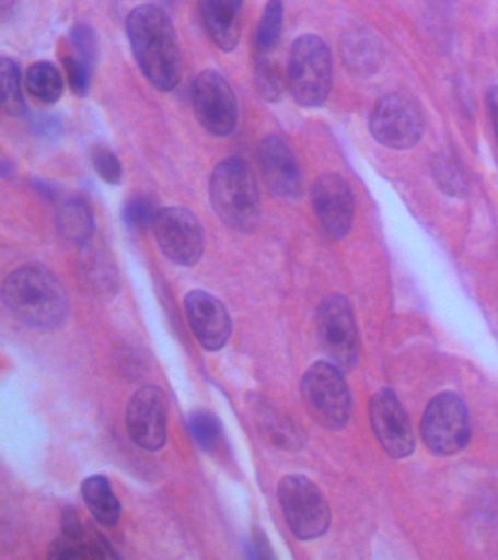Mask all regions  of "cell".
<instances>
[{
    "label": "cell",
    "instance_id": "obj_6",
    "mask_svg": "<svg viewBox=\"0 0 498 560\" xmlns=\"http://www.w3.org/2000/svg\"><path fill=\"white\" fill-rule=\"evenodd\" d=\"M301 394L313 419L327 429H340L351 413V394L343 370L335 363L316 362L304 372Z\"/></svg>",
    "mask_w": 498,
    "mask_h": 560
},
{
    "label": "cell",
    "instance_id": "obj_13",
    "mask_svg": "<svg viewBox=\"0 0 498 560\" xmlns=\"http://www.w3.org/2000/svg\"><path fill=\"white\" fill-rule=\"evenodd\" d=\"M370 423L389 457L405 458L414 451L415 438L408 416L391 388L379 389L370 400Z\"/></svg>",
    "mask_w": 498,
    "mask_h": 560
},
{
    "label": "cell",
    "instance_id": "obj_3",
    "mask_svg": "<svg viewBox=\"0 0 498 560\" xmlns=\"http://www.w3.org/2000/svg\"><path fill=\"white\" fill-rule=\"evenodd\" d=\"M209 200L217 217L231 230L252 231L259 222V187L242 156L227 158L216 166L209 182Z\"/></svg>",
    "mask_w": 498,
    "mask_h": 560
},
{
    "label": "cell",
    "instance_id": "obj_19",
    "mask_svg": "<svg viewBox=\"0 0 498 560\" xmlns=\"http://www.w3.org/2000/svg\"><path fill=\"white\" fill-rule=\"evenodd\" d=\"M78 276L86 292L97 298H111L119 289V271L111 252L102 243L81 245Z\"/></svg>",
    "mask_w": 498,
    "mask_h": 560
},
{
    "label": "cell",
    "instance_id": "obj_27",
    "mask_svg": "<svg viewBox=\"0 0 498 560\" xmlns=\"http://www.w3.org/2000/svg\"><path fill=\"white\" fill-rule=\"evenodd\" d=\"M0 86H2V105L12 117L23 116L27 105L21 90V72L19 65L10 57L0 60Z\"/></svg>",
    "mask_w": 498,
    "mask_h": 560
},
{
    "label": "cell",
    "instance_id": "obj_34",
    "mask_svg": "<svg viewBox=\"0 0 498 560\" xmlns=\"http://www.w3.org/2000/svg\"><path fill=\"white\" fill-rule=\"evenodd\" d=\"M487 105L489 116H491L494 133H496L498 143V86L489 88L487 92Z\"/></svg>",
    "mask_w": 498,
    "mask_h": 560
},
{
    "label": "cell",
    "instance_id": "obj_28",
    "mask_svg": "<svg viewBox=\"0 0 498 560\" xmlns=\"http://www.w3.org/2000/svg\"><path fill=\"white\" fill-rule=\"evenodd\" d=\"M192 436L200 448L211 451L221 440L220 420L207 410L195 411L189 418Z\"/></svg>",
    "mask_w": 498,
    "mask_h": 560
},
{
    "label": "cell",
    "instance_id": "obj_15",
    "mask_svg": "<svg viewBox=\"0 0 498 560\" xmlns=\"http://www.w3.org/2000/svg\"><path fill=\"white\" fill-rule=\"evenodd\" d=\"M262 177L270 192L278 199H299L303 191V178L299 161L287 140L279 135L262 139L257 148Z\"/></svg>",
    "mask_w": 498,
    "mask_h": 560
},
{
    "label": "cell",
    "instance_id": "obj_32",
    "mask_svg": "<svg viewBox=\"0 0 498 560\" xmlns=\"http://www.w3.org/2000/svg\"><path fill=\"white\" fill-rule=\"evenodd\" d=\"M65 70H67L69 85L78 96L89 94L91 82V66L78 56H67L63 59Z\"/></svg>",
    "mask_w": 498,
    "mask_h": 560
},
{
    "label": "cell",
    "instance_id": "obj_5",
    "mask_svg": "<svg viewBox=\"0 0 498 560\" xmlns=\"http://www.w3.org/2000/svg\"><path fill=\"white\" fill-rule=\"evenodd\" d=\"M278 501L288 528L299 540L322 537L331 525L329 502L319 486L303 475L283 477L278 483Z\"/></svg>",
    "mask_w": 498,
    "mask_h": 560
},
{
    "label": "cell",
    "instance_id": "obj_9",
    "mask_svg": "<svg viewBox=\"0 0 498 560\" xmlns=\"http://www.w3.org/2000/svg\"><path fill=\"white\" fill-rule=\"evenodd\" d=\"M370 131L373 138L384 147L413 148L424 135L421 107L409 95H384L371 112Z\"/></svg>",
    "mask_w": 498,
    "mask_h": 560
},
{
    "label": "cell",
    "instance_id": "obj_35",
    "mask_svg": "<svg viewBox=\"0 0 498 560\" xmlns=\"http://www.w3.org/2000/svg\"><path fill=\"white\" fill-rule=\"evenodd\" d=\"M34 129L37 131H42L43 135H51L58 133V129H60V125L58 121L54 120L49 116L42 117L40 120H34Z\"/></svg>",
    "mask_w": 498,
    "mask_h": 560
},
{
    "label": "cell",
    "instance_id": "obj_12",
    "mask_svg": "<svg viewBox=\"0 0 498 560\" xmlns=\"http://www.w3.org/2000/svg\"><path fill=\"white\" fill-rule=\"evenodd\" d=\"M167 397L163 389L147 385L130 398L126 409V428L138 446L159 451L167 441Z\"/></svg>",
    "mask_w": 498,
    "mask_h": 560
},
{
    "label": "cell",
    "instance_id": "obj_31",
    "mask_svg": "<svg viewBox=\"0 0 498 560\" xmlns=\"http://www.w3.org/2000/svg\"><path fill=\"white\" fill-rule=\"evenodd\" d=\"M71 39L78 52L77 56L94 68L99 59V42L94 30L90 25L78 24L73 26Z\"/></svg>",
    "mask_w": 498,
    "mask_h": 560
},
{
    "label": "cell",
    "instance_id": "obj_2",
    "mask_svg": "<svg viewBox=\"0 0 498 560\" xmlns=\"http://www.w3.org/2000/svg\"><path fill=\"white\" fill-rule=\"evenodd\" d=\"M2 300L14 317L37 328L60 326L69 311L63 284L54 271L38 262L21 266L7 276Z\"/></svg>",
    "mask_w": 498,
    "mask_h": 560
},
{
    "label": "cell",
    "instance_id": "obj_24",
    "mask_svg": "<svg viewBox=\"0 0 498 560\" xmlns=\"http://www.w3.org/2000/svg\"><path fill=\"white\" fill-rule=\"evenodd\" d=\"M25 86L30 94L46 104L58 103L63 95L62 74L49 61H38L27 70Z\"/></svg>",
    "mask_w": 498,
    "mask_h": 560
},
{
    "label": "cell",
    "instance_id": "obj_23",
    "mask_svg": "<svg viewBox=\"0 0 498 560\" xmlns=\"http://www.w3.org/2000/svg\"><path fill=\"white\" fill-rule=\"evenodd\" d=\"M282 28L283 2L282 0H268L259 21H257L255 35H253L256 55H274L281 42Z\"/></svg>",
    "mask_w": 498,
    "mask_h": 560
},
{
    "label": "cell",
    "instance_id": "obj_20",
    "mask_svg": "<svg viewBox=\"0 0 498 560\" xmlns=\"http://www.w3.org/2000/svg\"><path fill=\"white\" fill-rule=\"evenodd\" d=\"M343 57L351 72L370 77L378 72L383 61L382 43L364 30H354L344 35Z\"/></svg>",
    "mask_w": 498,
    "mask_h": 560
},
{
    "label": "cell",
    "instance_id": "obj_22",
    "mask_svg": "<svg viewBox=\"0 0 498 560\" xmlns=\"http://www.w3.org/2000/svg\"><path fill=\"white\" fill-rule=\"evenodd\" d=\"M81 493L86 508L100 524L113 527V525L119 523L121 515L120 501L113 492L111 481L106 476L86 477L84 483L81 485Z\"/></svg>",
    "mask_w": 498,
    "mask_h": 560
},
{
    "label": "cell",
    "instance_id": "obj_7",
    "mask_svg": "<svg viewBox=\"0 0 498 560\" xmlns=\"http://www.w3.org/2000/svg\"><path fill=\"white\" fill-rule=\"evenodd\" d=\"M424 444L437 455H453L470 442L471 424L465 402L458 394H437L428 402L421 420Z\"/></svg>",
    "mask_w": 498,
    "mask_h": 560
},
{
    "label": "cell",
    "instance_id": "obj_10",
    "mask_svg": "<svg viewBox=\"0 0 498 560\" xmlns=\"http://www.w3.org/2000/svg\"><path fill=\"white\" fill-rule=\"evenodd\" d=\"M192 105L196 118L208 133L229 136L238 127V98L229 81L217 70H205L195 79Z\"/></svg>",
    "mask_w": 498,
    "mask_h": 560
},
{
    "label": "cell",
    "instance_id": "obj_1",
    "mask_svg": "<svg viewBox=\"0 0 498 560\" xmlns=\"http://www.w3.org/2000/svg\"><path fill=\"white\" fill-rule=\"evenodd\" d=\"M126 33L148 81L159 91L174 90L182 79V50L167 13L155 4H141L129 13Z\"/></svg>",
    "mask_w": 498,
    "mask_h": 560
},
{
    "label": "cell",
    "instance_id": "obj_14",
    "mask_svg": "<svg viewBox=\"0 0 498 560\" xmlns=\"http://www.w3.org/2000/svg\"><path fill=\"white\" fill-rule=\"evenodd\" d=\"M314 213L326 234L344 238L351 230L356 201L349 184L339 174H323L312 187Z\"/></svg>",
    "mask_w": 498,
    "mask_h": 560
},
{
    "label": "cell",
    "instance_id": "obj_33",
    "mask_svg": "<svg viewBox=\"0 0 498 560\" xmlns=\"http://www.w3.org/2000/svg\"><path fill=\"white\" fill-rule=\"evenodd\" d=\"M266 431H269L270 440L275 445L282 448H292L300 444L299 432L288 420L282 419L279 415H269V420H265Z\"/></svg>",
    "mask_w": 498,
    "mask_h": 560
},
{
    "label": "cell",
    "instance_id": "obj_16",
    "mask_svg": "<svg viewBox=\"0 0 498 560\" xmlns=\"http://www.w3.org/2000/svg\"><path fill=\"white\" fill-rule=\"evenodd\" d=\"M185 310L192 331L209 352L224 348L231 336V318L225 305L205 291H190L185 298Z\"/></svg>",
    "mask_w": 498,
    "mask_h": 560
},
{
    "label": "cell",
    "instance_id": "obj_8",
    "mask_svg": "<svg viewBox=\"0 0 498 560\" xmlns=\"http://www.w3.org/2000/svg\"><path fill=\"white\" fill-rule=\"evenodd\" d=\"M319 341L331 361L343 371L352 370L358 361V332L351 304L340 293H332L317 308Z\"/></svg>",
    "mask_w": 498,
    "mask_h": 560
},
{
    "label": "cell",
    "instance_id": "obj_26",
    "mask_svg": "<svg viewBox=\"0 0 498 560\" xmlns=\"http://www.w3.org/2000/svg\"><path fill=\"white\" fill-rule=\"evenodd\" d=\"M255 83L259 95L268 103H277L287 90L288 79L283 77L281 66L274 55L259 56L255 59Z\"/></svg>",
    "mask_w": 498,
    "mask_h": 560
},
{
    "label": "cell",
    "instance_id": "obj_29",
    "mask_svg": "<svg viewBox=\"0 0 498 560\" xmlns=\"http://www.w3.org/2000/svg\"><path fill=\"white\" fill-rule=\"evenodd\" d=\"M159 210L155 201L152 200L151 197H134V199L128 201V205L125 206L124 218L126 225L132 228V230H147V228L154 225Z\"/></svg>",
    "mask_w": 498,
    "mask_h": 560
},
{
    "label": "cell",
    "instance_id": "obj_11",
    "mask_svg": "<svg viewBox=\"0 0 498 560\" xmlns=\"http://www.w3.org/2000/svg\"><path fill=\"white\" fill-rule=\"evenodd\" d=\"M152 228L161 252L176 265L189 267L202 258L204 228L189 209L183 206L160 209Z\"/></svg>",
    "mask_w": 498,
    "mask_h": 560
},
{
    "label": "cell",
    "instance_id": "obj_18",
    "mask_svg": "<svg viewBox=\"0 0 498 560\" xmlns=\"http://www.w3.org/2000/svg\"><path fill=\"white\" fill-rule=\"evenodd\" d=\"M244 0H198L204 30L222 51H233L242 37Z\"/></svg>",
    "mask_w": 498,
    "mask_h": 560
},
{
    "label": "cell",
    "instance_id": "obj_17",
    "mask_svg": "<svg viewBox=\"0 0 498 560\" xmlns=\"http://www.w3.org/2000/svg\"><path fill=\"white\" fill-rule=\"evenodd\" d=\"M51 559H115L117 553L97 529L85 527L77 512L69 508L62 516V534L51 542Z\"/></svg>",
    "mask_w": 498,
    "mask_h": 560
},
{
    "label": "cell",
    "instance_id": "obj_21",
    "mask_svg": "<svg viewBox=\"0 0 498 560\" xmlns=\"http://www.w3.org/2000/svg\"><path fill=\"white\" fill-rule=\"evenodd\" d=\"M56 225L60 236L68 243L84 245L93 240L94 235L93 208L82 197H72L60 205L56 214Z\"/></svg>",
    "mask_w": 498,
    "mask_h": 560
},
{
    "label": "cell",
    "instance_id": "obj_4",
    "mask_svg": "<svg viewBox=\"0 0 498 560\" xmlns=\"http://www.w3.org/2000/svg\"><path fill=\"white\" fill-rule=\"evenodd\" d=\"M334 65L329 47L313 34L292 43L288 60V86L303 107H321L331 94Z\"/></svg>",
    "mask_w": 498,
    "mask_h": 560
},
{
    "label": "cell",
    "instance_id": "obj_30",
    "mask_svg": "<svg viewBox=\"0 0 498 560\" xmlns=\"http://www.w3.org/2000/svg\"><path fill=\"white\" fill-rule=\"evenodd\" d=\"M91 162H93L95 173L103 182L113 184V186L121 182L124 168H121L120 160L104 144H97L93 148Z\"/></svg>",
    "mask_w": 498,
    "mask_h": 560
},
{
    "label": "cell",
    "instance_id": "obj_25",
    "mask_svg": "<svg viewBox=\"0 0 498 560\" xmlns=\"http://www.w3.org/2000/svg\"><path fill=\"white\" fill-rule=\"evenodd\" d=\"M432 175H435L437 186L445 195L463 199L470 191V182L459 158L453 152L443 151L437 153L432 162Z\"/></svg>",
    "mask_w": 498,
    "mask_h": 560
}]
</instances>
